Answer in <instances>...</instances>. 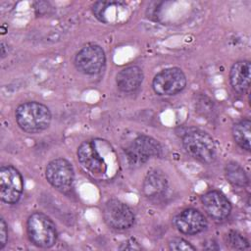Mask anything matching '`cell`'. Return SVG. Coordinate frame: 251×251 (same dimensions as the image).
<instances>
[{"mask_svg":"<svg viewBox=\"0 0 251 251\" xmlns=\"http://www.w3.org/2000/svg\"><path fill=\"white\" fill-rule=\"evenodd\" d=\"M15 117L18 126L27 133H39L45 130L50 126L52 119L48 107L36 101L19 105Z\"/></svg>","mask_w":251,"mask_h":251,"instance_id":"cell-1","label":"cell"},{"mask_svg":"<svg viewBox=\"0 0 251 251\" xmlns=\"http://www.w3.org/2000/svg\"><path fill=\"white\" fill-rule=\"evenodd\" d=\"M181 140L185 151L192 158L206 164L216 160V145L207 132L194 127L186 128L181 135Z\"/></svg>","mask_w":251,"mask_h":251,"instance_id":"cell-2","label":"cell"},{"mask_svg":"<svg viewBox=\"0 0 251 251\" xmlns=\"http://www.w3.org/2000/svg\"><path fill=\"white\" fill-rule=\"evenodd\" d=\"M26 231L30 242L40 248H50L57 241L58 232L54 222L41 212H34L27 218Z\"/></svg>","mask_w":251,"mask_h":251,"instance_id":"cell-3","label":"cell"},{"mask_svg":"<svg viewBox=\"0 0 251 251\" xmlns=\"http://www.w3.org/2000/svg\"><path fill=\"white\" fill-rule=\"evenodd\" d=\"M125 154L129 164L139 166L153 157L162 154L161 144L151 136L141 134L136 136L126 148Z\"/></svg>","mask_w":251,"mask_h":251,"instance_id":"cell-4","label":"cell"},{"mask_svg":"<svg viewBox=\"0 0 251 251\" xmlns=\"http://www.w3.org/2000/svg\"><path fill=\"white\" fill-rule=\"evenodd\" d=\"M186 86V76L179 68H169L158 73L152 81V88L157 95L172 96L179 93Z\"/></svg>","mask_w":251,"mask_h":251,"instance_id":"cell-5","label":"cell"},{"mask_svg":"<svg viewBox=\"0 0 251 251\" xmlns=\"http://www.w3.org/2000/svg\"><path fill=\"white\" fill-rule=\"evenodd\" d=\"M47 181L61 192H68L72 189L75 173L72 164L64 159L57 158L50 161L45 169Z\"/></svg>","mask_w":251,"mask_h":251,"instance_id":"cell-6","label":"cell"},{"mask_svg":"<svg viewBox=\"0 0 251 251\" xmlns=\"http://www.w3.org/2000/svg\"><path fill=\"white\" fill-rule=\"evenodd\" d=\"M103 219L108 226L118 230L131 227L135 221L132 210L118 199H111L106 202L103 208Z\"/></svg>","mask_w":251,"mask_h":251,"instance_id":"cell-7","label":"cell"},{"mask_svg":"<svg viewBox=\"0 0 251 251\" xmlns=\"http://www.w3.org/2000/svg\"><path fill=\"white\" fill-rule=\"evenodd\" d=\"M24 181L20 172L13 166L0 169V198L7 204L17 203L23 193Z\"/></svg>","mask_w":251,"mask_h":251,"instance_id":"cell-8","label":"cell"},{"mask_svg":"<svg viewBox=\"0 0 251 251\" xmlns=\"http://www.w3.org/2000/svg\"><path fill=\"white\" fill-rule=\"evenodd\" d=\"M106 63L105 52L97 44H87L82 47L75 57L76 69L84 75L99 74Z\"/></svg>","mask_w":251,"mask_h":251,"instance_id":"cell-9","label":"cell"},{"mask_svg":"<svg viewBox=\"0 0 251 251\" xmlns=\"http://www.w3.org/2000/svg\"><path fill=\"white\" fill-rule=\"evenodd\" d=\"M92 12L97 20L108 25L123 23L129 15L126 4L121 1H97L92 6Z\"/></svg>","mask_w":251,"mask_h":251,"instance_id":"cell-10","label":"cell"},{"mask_svg":"<svg viewBox=\"0 0 251 251\" xmlns=\"http://www.w3.org/2000/svg\"><path fill=\"white\" fill-rule=\"evenodd\" d=\"M76 155L81 166L91 174L104 175L107 172L108 165L93 141L87 140L82 142L77 148Z\"/></svg>","mask_w":251,"mask_h":251,"instance_id":"cell-11","label":"cell"},{"mask_svg":"<svg viewBox=\"0 0 251 251\" xmlns=\"http://www.w3.org/2000/svg\"><path fill=\"white\" fill-rule=\"evenodd\" d=\"M203 208L207 215L216 222H223L231 212V204L219 190H211L201 197Z\"/></svg>","mask_w":251,"mask_h":251,"instance_id":"cell-12","label":"cell"},{"mask_svg":"<svg viewBox=\"0 0 251 251\" xmlns=\"http://www.w3.org/2000/svg\"><path fill=\"white\" fill-rule=\"evenodd\" d=\"M176 227L183 234L194 235L202 232L207 227V221L203 214L196 209L188 208L175 218Z\"/></svg>","mask_w":251,"mask_h":251,"instance_id":"cell-13","label":"cell"},{"mask_svg":"<svg viewBox=\"0 0 251 251\" xmlns=\"http://www.w3.org/2000/svg\"><path fill=\"white\" fill-rule=\"evenodd\" d=\"M167 190L168 178L166 175L160 170L149 171L142 184L144 196L151 200H158L164 197Z\"/></svg>","mask_w":251,"mask_h":251,"instance_id":"cell-14","label":"cell"},{"mask_svg":"<svg viewBox=\"0 0 251 251\" xmlns=\"http://www.w3.org/2000/svg\"><path fill=\"white\" fill-rule=\"evenodd\" d=\"M143 80V72L138 66H128L121 70L116 76V84L120 91L125 93L134 92Z\"/></svg>","mask_w":251,"mask_h":251,"instance_id":"cell-15","label":"cell"},{"mask_svg":"<svg viewBox=\"0 0 251 251\" xmlns=\"http://www.w3.org/2000/svg\"><path fill=\"white\" fill-rule=\"evenodd\" d=\"M251 64L248 60L235 62L229 71V81L232 88L239 94H244L250 85Z\"/></svg>","mask_w":251,"mask_h":251,"instance_id":"cell-16","label":"cell"},{"mask_svg":"<svg viewBox=\"0 0 251 251\" xmlns=\"http://www.w3.org/2000/svg\"><path fill=\"white\" fill-rule=\"evenodd\" d=\"M251 121L243 119L235 123L232 126V136L235 143L242 149L250 151V136H251Z\"/></svg>","mask_w":251,"mask_h":251,"instance_id":"cell-17","label":"cell"},{"mask_svg":"<svg viewBox=\"0 0 251 251\" xmlns=\"http://www.w3.org/2000/svg\"><path fill=\"white\" fill-rule=\"evenodd\" d=\"M226 179L233 185L243 187L248 184L249 178L244 169L236 162H228L225 168Z\"/></svg>","mask_w":251,"mask_h":251,"instance_id":"cell-18","label":"cell"},{"mask_svg":"<svg viewBox=\"0 0 251 251\" xmlns=\"http://www.w3.org/2000/svg\"><path fill=\"white\" fill-rule=\"evenodd\" d=\"M226 242L233 249L245 250L249 248V241L246 237L235 230H230L226 234Z\"/></svg>","mask_w":251,"mask_h":251,"instance_id":"cell-19","label":"cell"},{"mask_svg":"<svg viewBox=\"0 0 251 251\" xmlns=\"http://www.w3.org/2000/svg\"><path fill=\"white\" fill-rule=\"evenodd\" d=\"M169 248L171 250H177V251H189L195 250V247L191 245L187 240L181 237H174L169 241Z\"/></svg>","mask_w":251,"mask_h":251,"instance_id":"cell-20","label":"cell"},{"mask_svg":"<svg viewBox=\"0 0 251 251\" xmlns=\"http://www.w3.org/2000/svg\"><path fill=\"white\" fill-rule=\"evenodd\" d=\"M8 241V227L5 220L0 219V250L5 247Z\"/></svg>","mask_w":251,"mask_h":251,"instance_id":"cell-21","label":"cell"}]
</instances>
